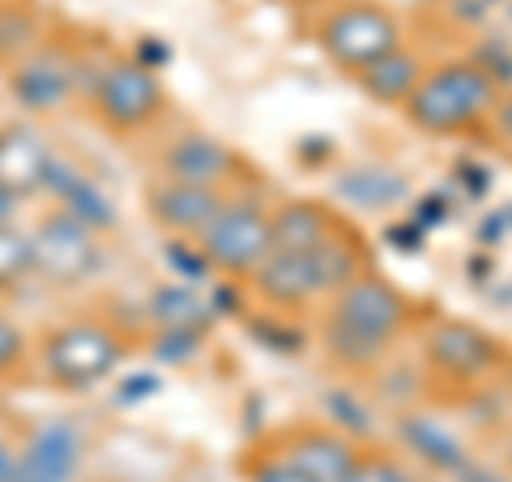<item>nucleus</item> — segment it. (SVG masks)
Here are the masks:
<instances>
[{
    "mask_svg": "<svg viewBox=\"0 0 512 482\" xmlns=\"http://www.w3.org/2000/svg\"><path fill=\"white\" fill-rule=\"evenodd\" d=\"M5 86L26 116H60V111L82 94L86 73H82V60H77L73 47L43 39L30 56L9 64Z\"/></svg>",
    "mask_w": 512,
    "mask_h": 482,
    "instance_id": "nucleus-9",
    "label": "nucleus"
},
{
    "mask_svg": "<svg viewBox=\"0 0 512 482\" xmlns=\"http://www.w3.org/2000/svg\"><path fill=\"white\" fill-rule=\"evenodd\" d=\"M56 150L35 124H0V188L13 192L18 201H30L47 192Z\"/></svg>",
    "mask_w": 512,
    "mask_h": 482,
    "instance_id": "nucleus-14",
    "label": "nucleus"
},
{
    "mask_svg": "<svg viewBox=\"0 0 512 482\" xmlns=\"http://www.w3.org/2000/svg\"><path fill=\"white\" fill-rule=\"evenodd\" d=\"M491 128H495V137H500V146L512 150V90L500 94V103H495V111H491Z\"/></svg>",
    "mask_w": 512,
    "mask_h": 482,
    "instance_id": "nucleus-24",
    "label": "nucleus"
},
{
    "mask_svg": "<svg viewBox=\"0 0 512 482\" xmlns=\"http://www.w3.org/2000/svg\"><path fill=\"white\" fill-rule=\"evenodd\" d=\"M163 111H167L163 77L146 60H133V56L111 60L90 86V116L116 137L146 133V128L163 120Z\"/></svg>",
    "mask_w": 512,
    "mask_h": 482,
    "instance_id": "nucleus-6",
    "label": "nucleus"
},
{
    "mask_svg": "<svg viewBox=\"0 0 512 482\" xmlns=\"http://www.w3.org/2000/svg\"><path fill=\"white\" fill-rule=\"evenodd\" d=\"M363 269H372L363 252V239H355L346 227L329 235L325 244L308 252H269L265 265L252 273V291L261 303L278 312H303L312 303L338 295L350 278H359Z\"/></svg>",
    "mask_w": 512,
    "mask_h": 482,
    "instance_id": "nucleus-2",
    "label": "nucleus"
},
{
    "mask_svg": "<svg viewBox=\"0 0 512 482\" xmlns=\"http://www.w3.org/2000/svg\"><path fill=\"white\" fill-rule=\"evenodd\" d=\"M508 470H512V440H508Z\"/></svg>",
    "mask_w": 512,
    "mask_h": 482,
    "instance_id": "nucleus-27",
    "label": "nucleus"
},
{
    "mask_svg": "<svg viewBox=\"0 0 512 482\" xmlns=\"http://www.w3.org/2000/svg\"><path fill=\"white\" fill-rule=\"evenodd\" d=\"M414 325V303L402 286L380 278L376 269H363L338 295L325 299L320 316V342L325 359L342 372H372L393 355Z\"/></svg>",
    "mask_w": 512,
    "mask_h": 482,
    "instance_id": "nucleus-1",
    "label": "nucleus"
},
{
    "mask_svg": "<svg viewBox=\"0 0 512 482\" xmlns=\"http://www.w3.org/2000/svg\"><path fill=\"white\" fill-rule=\"evenodd\" d=\"M86 461V436L69 419L39 423L18 448V482H77Z\"/></svg>",
    "mask_w": 512,
    "mask_h": 482,
    "instance_id": "nucleus-13",
    "label": "nucleus"
},
{
    "mask_svg": "<svg viewBox=\"0 0 512 482\" xmlns=\"http://www.w3.org/2000/svg\"><path fill=\"white\" fill-rule=\"evenodd\" d=\"M30 248H35V278L56 286V291L86 286L103 265L99 231L86 227L82 218L64 214V210H52L35 222Z\"/></svg>",
    "mask_w": 512,
    "mask_h": 482,
    "instance_id": "nucleus-8",
    "label": "nucleus"
},
{
    "mask_svg": "<svg viewBox=\"0 0 512 482\" xmlns=\"http://www.w3.org/2000/svg\"><path fill=\"white\" fill-rule=\"evenodd\" d=\"M150 316L158 320V329H180V333H205V325H210L205 303L188 286H163V291H154Z\"/></svg>",
    "mask_w": 512,
    "mask_h": 482,
    "instance_id": "nucleus-19",
    "label": "nucleus"
},
{
    "mask_svg": "<svg viewBox=\"0 0 512 482\" xmlns=\"http://www.w3.org/2000/svg\"><path fill=\"white\" fill-rule=\"evenodd\" d=\"M346 222L325 210L320 201H282L278 210H269V235H274V252H308L325 244L329 235H338Z\"/></svg>",
    "mask_w": 512,
    "mask_h": 482,
    "instance_id": "nucleus-16",
    "label": "nucleus"
},
{
    "mask_svg": "<svg viewBox=\"0 0 512 482\" xmlns=\"http://www.w3.org/2000/svg\"><path fill=\"white\" fill-rule=\"evenodd\" d=\"M26 355H30V337H26V329H22L13 316L0 312V380L18 372V367L26 363Z\"/></svg>",
    "mask_w": 512,
    "mask_h": 482,
    "instance_id": "nucleus-23",
    "label": "nucleus"
},
{
    "mask_svg": "<svg viewBox=\"0 0 512 482\" xmlns=\"http://www.w3.org/2000/svg\"><path fill=\"white\" fill-rule=\"evenodd\" d=\"M427 64L419 52H410V47L402 43L397 52H389L384 60L367 64V69L355 77L359 90L367 94L372 103H384V107H406V99L414 94V86L423 82Z\"/></svg>",
    "mask_w": 512,
    "mask_h": 482,
    "instance_id": "nucleus-17",
    "label": "nucleus"
},
{
    "mask_svg": "<svg viewBox=\"0 0 512 482\" xmlns=\"http://www.w3.org/2000/svg\"><path fill=\"white\" fill-rule=\"evenodd\" d=\"M26 278H35V248H30V231L9 222L0 227V295L18 291Z\"/></svg>",
    "mask_w": 512,
    "mask_h": 482,
    "instance_id": "nucleus-20",
    "label": "nucleus"
},
{
    "mask_svg": "<svg viewBox=\"0 0 512 482\" xmlns=\"http://www.w3.org/2000/svg\"><path fill=\"white\" fill-rule=\"evenodd\" d=\"M227 192H210V188H192V184H175V180H158L146 192L150 205V222L171 239H192L197 244L201 231L214 222V214L222 210Z\"/></svg>",
    "mask_w": 512,
    "mask_h": 482,
    "instance_id": "nucleus-15",
    "label": "nucleus"
},
{
    "mask_svg": "<svg viewBox=\"0 0 512 482\" xmlns=\"http://www.w3.org/2000/svg\"><path fill=\"white\" fill-rule=\"evenodd\" d=\"M128 359V337L107 316H73L47 329L39 342V367L52 389L90 393L120 372Z\"/></svg>",
    "mask_w": 512,
    "mask_h": 482,
    "instance_id": "nucleus-4",
    "label": "nucleus"
},
{
    "mask_svg": "<svg viewBox=\"0 0 512 482\" xmlns=\"http://www.w3.org/2000/svg\"><path fill=\"white\" fill-rule=\"evenodd\" d=\"M423 359L431 372L444 380L474 384L500 363V342L478 325H466V320H436V325L427 329Z\"/></svg>",
    "mask_w": 512,
    "mask_h": 482,
    "instance_id": "nucleus-10",
    "label": "nucleus"
},
{
    "mask_svg": "<svg viewBox=\"0 0 512 482\" xmlns=\"http://www.w3.org/2000/svg\"><path fill=\"white\" fill-rule=\"evenodd\" d=\"M500 94L504 90L495 86V73L478 60H444L423 73L402 116L427 137H470L483 124H491Z\"/></svg>",
    "mask_w": 512,
    "mask_h": 482,
    "instance_id": "nucleus-3",
    "label": "nucleus"
},
{
    "mask_svg": "<svg viewBox=\"0 0 512 482\" xmlns=\"http://www.w3.org/2000/svg\"><path fill=\"white\" fill-rule=\"evenodd\" d=\"M269 444L312 482H346L350 465L359 457V444L325 423H291V427L274 431Z\"/></svg>",
    "mask_w": 512,
    "mask_h": 482,
    "instance_id": "nucleus-11",
    "label": "nucleus"
},
{
    "mask_svg": "<svg viewBox=\"0 0 512 482\" xmlns=\"http://www.w3.org/2000/svg\"><path fill=\"white\" fill-rule=\"evenodd\" d=\"M239 171H244V158L227 141L197 133V128L167 141V150H163V180H175V184L210 188V192H227L231 197V184Z\"/></svg>",
    "mask_w": 512,
    "mask_h": 482,
    "instance_id": "nucleus-12",
    "label": "nucleus"
},
{
    "mask_svg": "<svg viewBox=\"0 0 512 482\" xmlns=\"http://www.w3.org/2000/svg\"><path fill=\"white\" fill-rule=\"evenodd\" d=\"M201 261L214 273L248 282L256 269L265 265V256L274 252V235H269V205L256 201L252 192H231L222 201V210L197 239Z\"/></svg>",
    "mask_w": 512,
    "mask_h": 482,
    "instance_id": "nucleus-7",
    "label": "nucleus"
},
{
    "mask_svg": "<svg viewBox=\"0 0 512 482\" xmlns=\"http://www.w3.org/2000/svg\"><path fill=\"white\" fill-rule=\"evenodd\" d=\"M43 43V22L35 9L13 5V0H0V64H18L22 56H30Z\"/></svg>",
    "mask_w": 512,
    "mask_h": 482,
    "instance_id": "nucleus-18",
    "label": "nucleus"
},
{
    "mask_svg": "<svg viewBox=\"0 0 512 482\" xmlns=\"http://www.w3.org/2000/svg\"><path fill=\"white\" fill-rule=\"evenodd\" d=\"M346 482H419V478H414L393 453H384V448H359Z\"/></svg>",
    "mask_w": 512,
    "mask_h": 482,
    "instance_id": "nucleus-22",
    "label": "nucleus"
},
{
    "mask_svg": "<svg viewBox=\"0 0 512 482\" xmlns=\"http://www.w3.org/2000/svg\"><path fill=\"white\" fill-rule=\"evenodd\" d=\"M0 482H18V448L0 436Z\"/></svg>",
    "mask_w": 512,
    "mask_h": 482,
    "instance_id": "nucleus-25",
    "label": "nucleus"
},
{
    "mask_svg": "<svg viewBox=\"0 0 512 482\" xmlns=\"http://www.w3.org/2000/svg\"><path fill=\"white\" fill-rule=\"evenodd\" d=\"M316 43L333 69H342L346 77H359L367 64L397 52L406 43V30H402V18L393 9L376 5V0H342L316 26Z\"/></svg>",
    "mask_w": 512,
    "mask_h": 482,
    "instance_id": "nucleus-5",
    "label": "nucleus"
},
{
    "mask_svg": "<svg viewBox=\"0 0 512 482\" xmlns=\"http://www.w3.org/2000/svg\"><path fill=\"white\" fill-rule=\"evenodd\" d=\"M239 474H244V482H312L308 474H299L269 440L248 448V453L239 457Z\"/></svg>",
    "mask_w": 512,
    "mask_h": 482,
    "instance_id": "nucleus-21",
    "label": "nucleus"
},
{
    "mask_svg": "<svg viewBox=\"0 0 512 482\" xmlns=\"http://www.w3.org/2000/svg\"><path fill=\"white\" fill-rule=\"evenodd\" d=\"M18 197H13V192H5L0 188V227H9V222H18Z\"/></svg>",
    "mask_w": 512,
    "mask_h": 482,
    "instance_id": "nucleus-26",
    "label": "nucleus"
}]
</instances>
